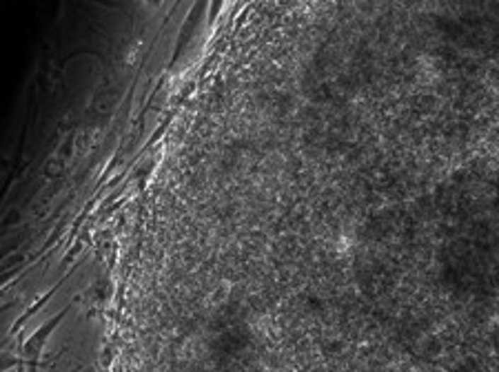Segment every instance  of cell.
Returning <instances> with one entry per match:
<instances>
[{"mask_svg":"<svg viewBox=\"0 0 499 372\" xmlns=\"http://www.w3.org/2000/svg\"><path fill=\"white\" fill-rule=\"evenodd\" d=\"M64 315H67V308L64 310H60L54 319H49L47 324H42L36 332H33L29 339L25 342V346H23V350H25V357L29 359V364H38V357L42 354V348H45V342H47V337L54 332V328L60 324V321L64 319Z\"/></svg>","mask_w":499,"mask_h":372,"instance_id":"1","label":"cell"},{"mask_svg":"<svg viewBox=\"0 0 499 372\" xmlns=\"http://www.w3.org/2000/svg\"><path fill=\"white\" fill-rule=\"evenodd\" d=\"M56 291H58V286H54V289H52V291H47V293H45V295H42V297H40V299H38L36 303H33V306H31V308H27V310H25V315H23L21 319H18V324H16V328H18V326H23V324H25V321H27V319H29L31 315H36V313H38V310H40V308L45 306V303H47L49 299H52V297H54V293H56Z\"/></svg>","mask_w":499,"mask_h":372,"instance_id":"2","label":"cell"},{"mask_svg":"<svg viewBox=\"0 0 499 372\" xmlns=\"http://www.w3.org/2000/svg\"><path fill=\"white\" fill-rule=\"evenodd\" d=\"M18 372H25V370H23V366H21V368H18Z\"/></svg>","mask_w":499,"mask_h":372,"instance_id":"3","label":"cell"}]
</instances>
